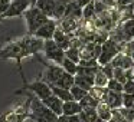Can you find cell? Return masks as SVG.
I'll use <instances>...</instances> for the list:
<instances>
[{
    "mask_svg": "<svg viewBox=\"0 0 134 122\" xmlns=\"http://www.w3.org/2000/svg\"><path fill=\"white\" fill-rule=\"evenodd\" d=\"M61 66L64 68L65 72L71 73V75H76V73H78V66L79 65L75 63L74 60H71V59H68L66 56H65V59H64V62H62Z\"/></svg>",
    "mask_w": 134,
    "mask_h": 122,
    "instance_id": "obj_24",
    "label": "cell"
},
{
    "mask_svg": "<svg viewBox=\"0 0 134 122\" xmlns=\"http://www.w3.org/2000/svg\"><path fill=\"white\" fill-rule=\"evenodd\" d=\"M107 92H108V88H101V86H95V85L90 89V93L94 96V98L98 99V101H104Z\"/></svg>",
    "mask_w": 134,
    "mask_h": 122,
    "instance_id": "obj_26",
    "label": "cell"
},
{
    "mask_svg": "<svg viewBox=\"0 0 134 122\" xmlns=\"http://www.w3.org/2000/svg\"><path fill=\"white\" fill-rule=\"evenodd\" d=\"M64 17H69V19H78L82 20V7L76 3L75 0H71L69 3L66 4V9H65V15ZM62 17V19H64Z\"/></svg>",
    "mask_w": 134,
    "mask_h": 122,
    "instance_id": "obj_12",
    "label": "cell"
},
{
    "mask_svg": "<svg viewBox=\"0 0 134 122\" xmlns=\"http://www.w3.org/2000/svg\"><path fill=\"white\" fill-rule=\"evenodd\" d=\"M64 72L65 70H64V68H62L61 65H56V63L55 65H49V66L46 68V72L43 73L42 81H45L48 85H55Z\"/></svg>",
    "mask_w": 134,
    "mask_h": 122,
    "instance_id": "obj_9",
    "label": "cell"
},
{
    "mask_svg": "<svg viewBox=\"0 0 134 122\" xmlns=\"http://www.w3.org/2000/svg\"><path fill=\"white\" fill-rule=\"evenodd\" d=\"M133 122H134V119H133Z\"/></svg>",
    "mask_w": 134,
    "mask_h": 122,
    "instance_id": "obj_41",
    "label": "cell"
},
{
    "mask_svg": "<svg viewBox=\"0 0 134 122\" xmlns=\"http://www.w3.org/2000/svg\"><path fill=\"white\" fill-rule=\"evenodd\" d=\"M43 45H45L43 39L36 38L35 35H26L23 38L16 39V40H12L4 45L0 49V58L16 60L22 73V66H20L22 59L27 58V56L38 55L41 50H43ZM22 76H23V73H22Z\"/></svg>",
    "mask_w": 134,
    "mask_h": 122,
    "instance_id": "obj_1",
    "label": "cell"
},
{
    "mask_svg": "<svg viewBox=\"0 0 134 122\" xmlns=\"http://www.w3.org/2000/svg\"><path fill=\"white\" fill-rule=\"evenodd\" d=\"M99 102L101 101H98L97 98H94V96L88 92L87 96H85L82 101H79V103H81V106H82V111H87V109H97V106H98Z\"/></svg>",
    "mask_w": 134,
    "mask_h": 122,
    "instance_id": "obj_21",
    "label": "cell"
},
{
    "mask_svg": "<svg viewBox=\"0 0 134 122\" xmlns=\"http://www.w3.org/2000/svg\"><path fill=\"white\" fill-rule=\"evenodd\" d=\"M30 6H32V2H30V0H12L9 9L2 15V17H3V20H4V19H12V17L23 16V13L26 12Z\"/></svg>",
    "mask_w": 134,
    "mask_h": 122,
    "instance_id": "obj_6",
    "label": "cell"
},
{
    "mask_svg": "<svg viewBox=\"0 0 134 122\" xmlns=\"http://www.w3.org/2000/svg\"><path fill=\"white\" fill-rule=\"evenodd\" d=\"M68 118V122H79V113H76V115H69L66 116Z\"/></svg>",
    "mask_w": 134,
    "mask_h": 122,
    "instance_id": "obj_33",
    "label": "cell"
},
{
    "mask_svg": "<svg viewBox=\"0 0 134 122\" xmlns=\"http://www.w3.org/2000/svg\"><path fill=\"white\" fill-rule=\"evenodd\" d=\"M101 70L107 75L108 79H113L114 78V66L111 63H107V65H102L101 66Z\"/></svg>",
    "mask_w": 134,
    "mask_h": 122,
    "instance_id": "obj_31",
    "label": "cell"
},
{
    "mask_svg": "<svg viewBox=\"0 0 134 122\" xmlns=\"http://www.w3.org/2000/svg\"><path fill=\"white\" fill-rule=\"evenodd\" d=\"M111 65H113L114 68H121V69H124V70H130L134 68V59H133V56L120 52L118 55L111 60Z\"/></svg>",
    "mask_w": 134,
    "mask_h": 122,
    "instance_id": "obj_10",
    "label": "cell"
},
{
    "mask_svg": "<svg viewBox=\"0 0 134 122\" xmlns=\"http://www.w3.org/2000/svg\"><path fill=\"white\" fill-rule=\"evenodd\" d=\"M41 12H43L48 17L53 19V12H55V0H38L35 4Z\"/></svg>",
    "mask_w": 134,
    "mask_h": 122,
    "instance_id": "obj_16",
    "label": "cell"
},
{
    "mask_svg": "<svg viewBox=\"0 0 134 122\" xmlns=\"http://www.w3.org/2000/svg\"><path fill=\"white\" fill-rule=\"evenodd\" d=\"M23 17H25L26 25H27V35H35L36 30L51 19L43 12H41V9H38L36 6H30L23 13Z\"/></svg>",
    "mask_w": 134,
    "mask_h": 122,
    "instance_id": "obj_3",
    "label": "cell"
},
{
    "mask_svg": "<svg viewBox=\"0 0 134 122\" xmlns=\"http://www.w3.org/2000/svg\"><path fill=\"white\" fill-rule=\"evenodd\" d=\"M51 89H52V93L56 95L61 101H72V93H71L69 89H64V88H59V86H55V85H49Z\"/></svg>",
    "mask_w": 134,
    "mask_h": 122,
    "instance_id": "obj_20",
    "label": "cell"
},
{
    "mask_svg": "<svg viewBox=\"0 0 134 122\" xmlns=\"http://www.w3.org/2000/svg\"><path fill=\"white\" fill-rule=\"evenodd\" d=\"M120 26H121L122 32L127 35L128 39H134V17H131V19H128V20L120 23Z\"/></svg>",
    "mask_w": 134,
    "mask_h": 122,
    "instance_id": "obj_23",
    "label": "cell"
},
{
    "mask_svg": "<svg viewBox=\"0 0 134 122\" xmlns=\"http://www.w3.org/2000/svg\"><path fill=\"white\" fill-rule=\"evenodd\" d=\"M121 50H122L121 43H117L115 40L108 38L107 40L101 45V53H99V56H98V65L102 66V65L111 63V60H113Z\"/></svg>",
    "mask_w": 134,
    "mask_h": 122,
    "instance_id": "obj_4",
    "label": "cell"
},
{
    "mask_svg": "<svg viewBox=\"0 0 134 122\" xmlns=\"http://www.w3.org/2000/svg\"><path fill=\"white\" fill-rule=\"evenodd\" d=\"M72 36L74 35H68V33H65L64 30H62V27L58 25V27H56V30H55V33H53V38L52 39L64 50H66L68 47H71V39H72Z\"/></svg>",
    "mask_w": 134,
    "mask_h": 122,
    "instance_id": "obj_11",
    "label": "cell"
},
{
    "mask_svg": "<svg viewBox=\"0 0 134 122\" xmlns=\"http://www.w3.org/2000/svg\"><path fill=\"white\" fill-rule=\"evenodd\" d=\"M75 2H76V3H78L81 7H85L88 3H91V2H94V0H75Z\"/></svg>",
    "mask_w": 134,
    "mask_h": 122,
    "instance_id": "obj_35",
    "label": "cell"
},
{
    "mask_svg": "<svg viewBox=\"0 0 134 122\" xmlns=\"http://www.w3.org/2000/svg\"><path fill=\"white\" fill-rule=\"evenodd\" d=\"M95 16H97V13H95V4H94V2H91L85 7H82V20L92 22L95 19Z\"/></svg>",
    "mask_w": 134,
    "mask_h": 122,
    "instance_id": "obj_22",
    "label": "cell"
},
{
    "mask_svg": "<svg viewBox=\"0 0 134 122\" xmlns=\"http://www.w3.org/2000/svg\"><path fill=\"white\" fill-rule=\"evenodd\" d=\"M43 52H45V56L56 65H62V62H64V59H65V50L62 49L53 39L45 40Z\"/></svg>",
    "mask_w": 134,
    "mask_h": 122,
    "instance_id": "obj_5",
    "label": "cell"
},
{
    "mask_svg": "<svg viewBox=\"0 0 134 122\" xmlns=\"http://www.w3.org/2000/svg\"><path fill=\"white\" fill-rule=\"evenodd\" d=\"M10 3H12V0H0V16L9 9Z\"/></svg>",
    "mask_w": 134,
    "mask_h": 122,
    "instance_id": "obj_32",
    "label": "cell"
},
{
    "mask_svg": "<svg viewBox=\"0 0 134 122\" xmlns=\"http://www.w3.org/2000/svg\"><path fill=\"white\" fill-rule=\"evenodd\" d=\"M97 112H98L99 118H101L102 121H110V119L113 118V109H111L110 105H108L105 101H101L98 103V106H97Z\"/></svg>",
    "mask_w": 134,
    "mask_h": 122,
    "instance_id": "obj_18",
    "label": "cell"
},
{
    "mask_svg": "<svg viewBox=\"0 0 134 122\" xmlns=\"http://www.w3.org/2000/svg\"><path fill=\"white\" fill-rule=\"evenodd\" d=\"M25 88L29 89L30 92H33L35 96H38L41 101H43L45 98L52 95V89L45 81H35L32 83H25Z\"/></svg>",
    "mask_w": 134,
    "mask_h": 122,
    "instance_id": "obj_7",
    "label": "cell"
},
{
    "mask_svg": "<svg viewBox=\"0 0 134 122\" xmlns=\"http://www.w3.org/2000/svg\"><path fill=\"white\" fill-rule=\"evenodd\" d=\"M122 106L133 108V109H134V93L122 92Z\"/></svg>",
    "mask_w": 134,
    "mask_h": 122,
    "instance_id": "obj_30",
    "label": "cell"
},
{
    "mask_svg": "<svg viewBox=\"0 0 134 122\" xmlns=\"http://www.w3.org/2000/svg\"><path fill=\"white\" fill-rule=\"evenodd\" d=\"M56 27H58V20L55 19H49L46 23H43L38 30H36L35 36L39 39H43V40H48V39L53 38V33H55Z\"/></svg>",
    "mask_w": 134,
    "mask_h": 122,
    "instance_id": "obj_8",
    "label": "cell"
},
{
    "mask_svg": "<svg viewBox=\"0 0 134 122\" xmlns=\"http://www.w3.org/2000/svg\"><path fill=\"white\" fill-rule=\"evenodd\" d=\"M128 72H130V79H131V81H134V68H133V69H130Z\"/></svg>",
    "mask_w": 134,
    "mask_h": 122,
    "instance_id": "obj_37",
    "label": "cell"
},
{
    "mask_svg": "<svg viewBox=\"0 0 134 122\" xmlns=\"http://www.w3.org/2000/svg\"><path fill=\"white\" fill-rule=\"evenodd\" d=\"M104 122H117V121H115V119H113V118H111L110 121H104Z\"/></svg>",
    "mask_w": 134,
    "mask_h": 122,
    "instance_id": "obj_39",
    "label": "cell"
},
{
    "mask_svg": "<svg viewBox=\"0 0 134 122\" xmlns=\"http://www.w3.org/2000/svg\"><path fill=\"white\" fill-rule=\"evenodd\" d=\"M71 93H72V98L75 99V101H82V99L87 96V93H88V90H85V89H82V88H79V86H76V85H74L72 88H71Z\"/></svg>",
    "mask_w": 134,
    "mask_h": 122,
    "instance_id": "obj_28",
    "label": "cell"
},
{
    "mask_svg": "<svg viewBox=\"0 0 134 122\" xmlns=\"http://www.w3.org/2000/svg\"><path fill=\"white\" fill-rule=\"evenodd\" d=\"M55 122H68V118H66L65 115H59L58 119H56Z\"/></svg>",
    "mask_w": 134,
    "mask_h": 122,
    "instance_id": "obj_36",
    "label": "cell"
},
{
    "mask_svg": "<svg viewBox=\"0 0 134 122\" xmlns=\"http://www.w3.org/2000/svg\"><path fill=\"white\" fill-rule=\"evenodd\" d=\"M79 122H90V119H88L87 113L82 111V112H79Z\"/></svg>",
    "mask_w": 134,
    "mask_h": 122,
    "instance_id": "obj_34",
    "label": "cell"
},
{
    "mask_svg": "<svg viewBox=\"0 0 134 122\" xmlns=\"http://www.w3.org/2000/svg\"><path fill=\"white\" fill-rule=\"evenodd\" d=\"M75 85L90 92V89L95 85V82H94L92 78H87V76H82V75H78V73H76L75 75Z\"/></svg>",
    "mask_w": 134,
    "mask_h": 122,
    "instance_id": "obj_19",
    "label": "cell"
},
{
    "mask_svg": "<svg viewBox=\"0 0 134 122\" xmlns=\"http://www.w3.org/2000/svg\"><path fill=\"white\" fill-rule=\"evenodd\" d=\"M65 56H66L68 59H71V60H74L75 63L79 65V62H81V55H79V49L78 47H68L66 50H65Z\"/></svg>",
    "mask_w": 134,
    "mask_h": 122,
    "instance_id": "obj_27",
    "label": "cell"
},
{
    "mask_svg": "<svg viewBox=\"0 0 134 122\" xmlns=\"http://www.w3.org/2000/svg\"><path fill=\"white\" fill-rule=\"evenodd\" d=\"M107 88H108L110 90H114V92H120V93L124 92V85H122L121 82H118L117 79H114V78L108 81Z\"/></svg>",
    "mask_w": 134,
    "mask_h": 122,
    "instance_id": "obj_29",
    "label": "cell"
},
{
    "mask_svg": "<svg viewBox=\"0 0 134 122\" xmlns=\"http://www.w3.org/2000/svg\"><path fill=\"white\" fill-rule=\"evenodd\" d=\"M104 101L110 105L111 109H118V108L122 106V93L114 92V90L108 89V92H107V95H105Z\"/></svg>",
    "mask_w": 134,
    "mask_h": 122,
    "instance_id": "obj_14",
    "label": "cell"
},
{
    "mask_svg": "<svg viewBox=\"0 0 134 122\" xmlns=\"http://www.w3.org/2000/svg\"><path fill=\"white\" fill-rule=\"evenodd\" d=\"M79 112H82V106L75 99H72V101H65L64 105H62V115H65V116L76 115Z\"/></svg>",
    "mask_w": 134,
    "mask_h": 122,
    "instance_id": "obj_15",
    "label": "cell"
},
{
    "mask_svg": "<svg viewBox=\"0 0 134 122\" xmlns=\"http://www.w3.org/2000/svg\"><path fill=\"white\" fill-rule=\"evenodd\" d=\"M75 85V75H71L68 72H64L61 75V78L58 79V82L55 83V86L64 88V89H71Z\"/></svg>",
    "mask_w": 134,
    "mask_h": 122,
    "instance_id": "obj_17",
    "label": "cell"
},
{
    "mask_svg": "<svg viewBox=\"0 0 134 122\" xmlns=\"http://www.w3.org/2000/svg\"><path fill=\"white\" fill-rule=\"evenodd\" d=\"M42 102H43V103L46 105V106L49 108L52 112H55L58 116L62 115V105H64V101H61V99H59L56 95H53V93H52L51 96L45 98Z\"/></svg>",
    "mask_w": 134,
    "mask_h": 122,
    "instance_id": "obj_13",
    "label": "cell"
},
{
    "mask_svg": "<svg viewBox=\"0 0 134 122\" xmlns=\"http://www.w3.org/2000/svg\"><path fill=\"white\" fill-rule=\"evenodd\" d=\"M30 2H32V6H35V4H36V2H38V0H30Z\"/></svg>",
    "mask_w": 134,
    "mask_h": 122,
    "instance_id": "obj_38",
    "label": "cell"
},
{
    "mask_svg": "<svg viewBox=\"0 0 134 122\" xmlns=\"http://www.w3.org/2000/svg\"><path fill=\"white\" fill-rule=\"evenodd\" d=\"M108 81H110V79L107 78V75H105V73L102 72V70H101V66H99V68H98V70H97V73H95V79H94V82H95V86L107 88Z\"/></svg>",
    "mask_w": 134,
    "mask_h": 122,
    "instance_id": "obj_25",
    "label": "cell"
},
{
    "mask_svg": "<svg viewBox=\"0 0 134 122\" xmlns=\"http://www.w3.org/2000/svg\"><path fill=\"white\" fill-rule=\"evenodd\" d=\"M30 116L35 122H55L58 119V115L49 109L38 96L30 98Z\"/></svg>",
    "mask_w": 134,
    "mask_h": 122,
    "instance_id": "obj_2",
    "label": "cell"
},
{
    "mask_svg": "<svg viewBox=\"0 0 134 122\" xmlns=\"http://www.w3.org/2000/svg\"><path fill=\"white\" fill-rule=\"evenodd\" d=\"M2 20H3V17H2V16H0V22H2Z\"/></svg>",
    "mask_w": 134,
    "mask_h": 122,
    "instance_id": "obj_40",
    "label": "cell"
}]
</instances>
